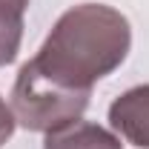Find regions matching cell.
<instances>
[{
    "mask_svg": "<svg viewBox=\"0 0 149 149\" xmlns=\"http://www.w3.org/2000/svg\"><path fill=\"white\" fill-rule=\"evenodd\" d=\"M129 20L106 3H80L63 12L32 57L40 72L69 89L92 92L129 55Z\"/></svg>",
    "mask_w": 149,
    "mask_h": 149,
    "instance_id": "1",
    "label": "cell"
},
{
    "mask_svg": "<svg viewBox=\"0 0 149 149\" xmlns=\"http://www.w3.org/2000/svg\"><path fill=\"white\" fill-rule=\"evenodd\" d=\"M15 3H20V6H23V9H26V6H29V0H15Z\"/></svg>",
    "mask_w": 149,
    "mask_h": 149,
    "instance_id": "7",
    "label": "cell"
},
{
    "mask_svg": "<svg viewBox=\"0 0 149 149\" xmlns=\"http://www.w3.org/2000/svg\"><path fill=\"white\" fill-rule=\"evenodd\" d=\"M109 123L120 138L149 149V83L132 86L109 106Z\"/></svg>",
    "mask_w": 149,
    "mask_h": 149,
    "instance_id": "3",
    "label": "cell"
},
{
    "mask_svg": "<svg viewBox=\"0 0 149 149\" xmlns=\"http://www.w3.org/2000/svg\"><path fill=\"white\" fill-rule=\"evenodd\" d=\"M43 149H123V143L106 126H97L89 120H72L49 132L43 141Z\"/></svg>",
    "mask_w": 149,
    "mask_h": 149,
    "instance_id": "4",
    "label": "cell"
},
{
    "mask_svg": "<svg viewBox=\"0 0 149 149\" xmlns=\"http://www.w3.org/2000/svg\"><path fill=\"white\" fill-rule=\"evenodd\" d=\"M23 6L15 0H0V69L9 66L20 52L23 40Z\"/></svg>",
    "mask_w": 149,
    "mask_h": 149,
    "instance_id": "5",
    "label": "cell"
},
{
    "mask_svg": "<svg viewBox=\"0 0 149 149\" xmlns=\"http://www.w3.org/2000/svg\"><path fill=\"white\" fill-rule=\"evenodd\" d=\"M92 92L69 89L37 69L35 63H23L17 80L12 86V112L23 129L32 132H55L72 120H80V115L89 106Z\"/></svg>",
    "mask_w": 149,
    "mask_h": 149,
    "instance_id": "2",
    "label": "cell"
},
{
    "mask_svg": "<svg viewBox=\"0 0 149 149\" xmlns=\"http://www.w3.org/2000/svg\"><path fill=\"white\" fill-rule=\"evenodd\" d=\"M15 126H17V120H15V112L12 106H6V100L0 97V146L15 135Z\"/></svg>",
    "mask_w": 149,
    "mask_h": 149,
    "instance_id": "6",
    "label": "cell"
}]
</instances>
